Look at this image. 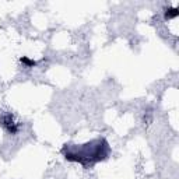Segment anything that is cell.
Segmentation results:
<instances>
[{
  "label": "cell",
  "instance_id": "cell-2",
  "mask_svg": "<svg viewBox=\"0 0 179 179\" xmlns=\"http://www.w3.org/2000/svg\"><path fill=\"white\" fill-rule=\"evenodd\" d=\"M176 15H178V10H176V9H169V10H167V13H165V17H167V18L176 17Z\"/></svg>",
  "mask_w": 179,
  "mask_h": 179
},
{
  "label": "cell",
  "instance_id": "cell-1",
  "mask_svg": "<svg viewBox=\"0 0 179 179\" xmlns=\"http://www.w3.org/2000/svg\"><path fill=\"white\" fill-rule=\"evenodd\" d=\"M21 63H24L27 67H31V66H35V62L34 60H31V59H28L27 56H23L21 57Z\"/></svg>",
  "mask_w": 179,
  "mask_h": 179
}]
</instances>
